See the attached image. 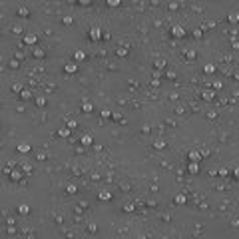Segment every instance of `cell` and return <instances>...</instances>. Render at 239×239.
<instances>
[{"mask_svg":"<svg viewBox=\"0 0 239 239\" xmlns=\"http://www.w3.org/2000/svg\"><path fill=\"white\" fill-rule=\"evenodd\" d=\"M90 40H92V42H98V40H102V28H98V26H92V28H90Z\"/></svg>","mask_w":239,"mask_h":239,"instance_id":"obj_1","label":"cell"},{"mask_svg":"<svg viewBox=\"0 0 239 239\" xmlns=\"http://www.w3.org/2000/svg\"><path fill=\"white\" fill-rule=\"evenodd\" d=\"M171 36H173V38H183V36H185V30H183L179 24H175V26L171 28Z\"/></svg>","mask_w":239,"mask_h":239,"instance_id":"obj_2","label":"cell"},{"mask_svg":"<svg viewBox=\"0 0 239 239\" xmlns=\"http://www.w3.org/2000/svg\"><path fill=\"white\" fill-rule=\"evenodd\" d=\"M16 150H18L20 154H28V152H32V146H30L28 142H20V144L16 146Z\"/></svg>","mask_w":239,"mask_h":239,"instance_id":"obj_3","label":"cell"},{"mask_svg":"<svg viewBox=\"0 0 239 239\" xmlns=\"http://www.w3.org/2000/svg\"><path fill=\"white\" fill-rule=\"evenodd\" d=\"M64 72H68V74H76V72H78V64H76V62H68V64L64 66Z\"/></svg>","mask_w":239,"mask_h":239,"instance_id":"obj_4","label":"cell"},{"mask_svg":"<svg viewBox=\"0 0 239 239\" xmlns=\"http://www.w3.org/2000/svg\"><path fill=\"white\" fill-rule=\"evenodd\" d=\"M36 42H38V36H36V34H26V36H24V44H26V46H34Z\"/></svg>","mask_w":239,"mask_h":239,"instance_id":"obj_5","label":"cell"},{"mask_svg":"<svg viewBox=\"0 0 239 239\" xmlns=\"http://www.w3.org/2000/svg\"><path fill=\"white\" fill-rule=\"evenodd\" d=\"M189 161L191 163H199V159H201V152H189Z\"/></svg>","mask_w":239,"mask_h":239,"instance_id":"obj_6","label":"cell"},{"mask_svg":"<svg viewBox=\"0 0 239 239\" xmlns=\"http://www.w3.org/2000/svg\"><path fill=\"white\" fill-rule=\"evenodd\" d=\"M98 197L102 199V201H110V199H112V191H108V189H102V191L98 193Z\"/></svg>","mask_w":239,"mask_h":239,"instance_id":"obj_7","label":"cell"},{"mask_svg":"<svg viewBox=\"0 0 239 239\" xmlns=\"http://www.w3.org/2000/svg\"><path fill=\"white\" fill-rule=\"evenodd\" d=\"M82 112H84V114H92V112H94V106H92L90 102H84V104H82Z\"/></svg>","mask_w":239,"mask_h":239,"instance_id":"obj_8","label":"cell"},{"mask_svg":"<svg viewBox=\"0 0 239 239\" xmlns=\"http://www.w3.org/2000/svg\"><path fill=\"white\" fill-rule=\"evenodd\" d=\"M74 58H76V62L86 60V52H84V50H76V52H74Z\"/></svg>","mask_w":239,"mask_h":239,"instance_id":"obj_9","label":"cell"},{"mask_svg":"<svg viewBox=\"0 0 239 239\" xmlns=\"http://www.w3.org/2000/svg\"><path fill=\"white\" fill-rule=\"evenodd\" d=\"M203 72H205V74H213V72H215V64H211V62L205 64V66H203Z\"/></svg>","mask_w":239,"mask_h":239,"instance_id":"obj_10","label":"cell"},{"mask_svg":"<svg viewBox=\"0 0 239 239\" xmlns=\"http://www.w3.org/2000/svg\"><path fill=\"white\" fill-rule=\"evenodd\" d=\"M187 169H189V173H197V171H199V163H191V161H189Z\"/></svg>","mask_w":239,"mask_h":239,"instance_id":"obj_11","label":"cell"},{"mask_svg":"<svg viewBox=\"0 0 239 239\" xmlns=\"http://www.w3.org/2000/svg\"><path fill=\"white\" fill-rule=\"evenodd\" d=\"M30 211V207L26 205V203H22V205H18V213H22V215H26Z\"/></svg>","mask_w":239,"mask_h":239,"instance_id":"obj_12","label":"cell"},{"mask_svg":"<svg viewBox=\"0 0 239 239\" xmlns=\"http://www.w3.org/2000/svg\"><path fill=\"white\" fill-rule=\"evenodd\" d=\"M185 201H187V199H185V195H183V193H177V195H175V203H179V205H183Z\"/></svg>","mask_w":239,"mask_h":239,"instance_id":"obj_13","label":"cell"},{"mask_svg":"<svg viewBox=\"0 0 239 239\" xmlns=\"http://www.w3.org/2000/svg\"><path fill=\"white\" fill-rule=\"evenodd\" d=\"M94 140H92V136H82V146H90Z\"/></svg>","mask_w":239,"mask_h":239,"instance_id":"obj_14","label":"cell"},{"mask_svg":"<svg viewBox=\"0 0 239 239\" xmlns=\"http://www.w3.org/2000/svg\"><path fill=\"white\" fill-rule=\"evenodd\" d=\"M229 22H233V24L239 22V12H231V14H229Z\"/></svg>","mask_w":239,"mask_h":239,"instance_id":"obj_15","label":"cell"},{"mask_svg":"<svg viewBox=\"0 0 239 239\" xmlns=\"http://www.w3.org/2000/svg\"><path fill=\"white\" fill-rule=\"evenodd\" d=\"M58 136L66 138V136H70V130H68V128H60V130H58Z\"/></svg>","mask_w":239,"mask_h":239,"instance_id":"obj_16","label":"cell"},{"mask_svg":"<svg viewBox=\"0 0 239 239\" xmlns=\"http://www.w3.org/2000/svg\"><path fill=\"white\" fill-rule=\"evenodd\" d=\"M20 96H22V100H30V98H32L30 90H22V94H20Z\"/></svg>","mask_w":239,"mask_h":239,"instance_id":"obj_17","label":"cell"},{"mask_svg":"<svg viewBox=\"0 0 239 239\" xmlns=\"http://www.w3.org/2000/svg\"><path fill=\"white\" fill-rule=\"evenodd\" d=\"M10 177H12V179H14V181H18V179H20V177H22V173H20V171H18V169H16V171H12V173H10Z\"/></svg>","mask_w":239,"mask_h":239,"instance_id":"obj_18","label":"cell"},{"mask_svg":"<svg viewBox=\"0 0 239 239\" xmlns=\"http://www.w3.org/2000/svg\"><path fill=\"white\" fill-rule=\"evenodd\" d=\"M18 14H20V16H28V14H30V10H28V8H24V6H20Z\"/></svg>","mask_w":239,"mask_h":239,"instance_id":"obj_19","label":"cell"},{"mask_svg":"<svg viewBox=\"0 0 239 239\" xmlns=\"http://www.w3.org/2000/svg\"><path fill=\"white\" fill-rule=\"evenodd\" d=\"M203 98H205V100H213V92H207V90H205V92H203Z\"/></svg>","mask_w":239,"mask_h":239,"instance_id":"obj_20","label":"cell"},{"mask_svg":"<svg viewBox=\"0 0 239 239\" xmlns=\"http://www.w3.org/2000/svg\"><path fill=\"white\" fill-rule=\"evenodd\" d=\"M76 126H78L76 120H68V130H72V128H76Z\"/></svg>","mask_w":239,"mask_h":239,"instance_id":"obj_21","label":"cell"},{"mask_svg":"<svg viewBox=\"0 0 239 239\" xmlns=\"http://www.w3.org/2000/svg\"><path fill=\"white\" fill-rule=\"evenodd\" d=\"M126 54H128V50H126L124 46H122V48H118V56H122V58H124Z\"/></svg>","mask_w":239,"mask_h":239,"instance_id":"obj_22","label":"cell"},{"mask_svg":"<svg viewBox=\"0 0 239 239\" xmlns=\"http://www.w3.org/2000/svg\"><path fill=\"white\" fill-rule=\"evenodd\" d=\"M36 106H40V108L46 106V100H44V98H36Z\"/></svg>","mask_w":239,"mask_h":239,"instance_id":"obj_23","label":"cell"},{"mask_svg":"<svg viewBox=\"0 0 239 239\" xmlns=\"http://www.w3.org/2000/svg\"><path fill=\"white\" fill-rule=\"evenodd\" d=\"M122 2L120 0H108V6H120Z\"/></svg>","mask_w":239,"mask_h":239,"instance_id":"obj_24","label":"cell"},{"mask_svg":"<svg viewBox=\"0 0 239 239\" xmlns=\"http://www.w3.org/2000/svg\"><path fill=\"white\" fill-rule=\"evenodd\" d=\"M156 148H165V142L163 140H156Z\"/></svg>","mask_w":239,"mask_h":239,"instance_id":"obj_25","label":"cell"},{"mask_svg":"<svg viewBox=\"0 0 239 239\" xmlns=\"http://www.w3.org/2000/svg\"><path fill=\"white\" fill-rule=\"evenodd\" d=\"M163 66H165V62H163V60H158V62H156V68H158V70H161Z\"/></svg>","mask_w":239,"mask_h":239,"instance_id":"obj_26","label":"cell"},{"mask_svg":"<svg viewBox=\"0 0 239 239\" xmlns=\"http://www.w3.org/2000/svg\"><path fill=\"white\" fill-rule=\"evenodd\" d=\"M110 116H112L110 110H102V118H110Z\"/></svg>","mask_w":239,"mask_h":239,"instance_id":"obj_27","label":"cell"},{"mask_svg":"<svg viewBox=\"0 0 239 239\" xmlns=\"http://www.w3.org/2000/svg\"><path fill=\"white\" fill-rule=\"evenodd\" d=\"M34 58H44V52H42V50H36V52H34Z\"/></svg>","mask_w":239,"mask_h":239,"instance_id":"obj_28","label":"cell"},{"mask_svg":"<svg viewBox=\"0 0 239 239\" xmlns=\"http://www.w3.org/2000/svg\"><path fill=\"white\" fill-rule=\"evenodd\" d=\"M66 191H68V193H74V191H76V185H68Z\"/></svg>","mask_w":239,"mask_h":239,"instance_id":"obj_29","label":"cell"},{"mask_svg":"<svg viewBox=\"0 0 239 239\" xmlns=\"http://www.w3.org/2000/svg\"><path fill=\"white\" fill-rule=\"evenodd\" d=\"M177 8V2H169V10H175Z\"/></svg>","mask_w":239,"mask_h":239,"instance_id":"obj_30","label":"cell"},{"mask_svg":"<svg viewBox=\"0 0 239 239\" xmlns=\"http://www.w3.org/2000/svg\"><path fill=\"white\" fill-rule=\"evenodd\" d=\"M64 24H72V16H66L64 18Z\"/></svg>","mask_w":239,"mask_h":239,"instance_id":"obj_31","label":"cell"},{"mask_svg":"<svg viewBox=\"0 0 239 239\" xmlns=\"http://www.w3.org/2000/svg\"><path fill=\"white\" fill-rule=\"evenodd\" d=\"M187 58H191V60H193V58H195V52H193V50H189V52H187Z\"/></svg>","mask_w":239,"mask_h":239,"instance_id":"obj_32","label":"cell"},{"mask_svg":"<svg viewBox=\"0 0 239 239\" xmlns=\"http://www.w3.org/2000/svg\"><path fill=\"white\" fill-rule=\"evenodd\" d=\"M233 175H235V177L239 179V167H235V169H233Z\"/></svg>","mask_w":239,"mask_h":239,"instance_id":"obj_33","label":"cell"},{"mask_svg":"<svg viewBox=\"0 0 239 239\" xmlns=\"http://www.w3.org/2000/svg\"><path fill=\"white\" fill-rule=\"evenodd\" d=\"M235 80H239V72H237V74H235Z\"/></svg>","mask_w":239,"mask_h":239,"instance_id":"obj_34","label":"cell"}]
</instances>
